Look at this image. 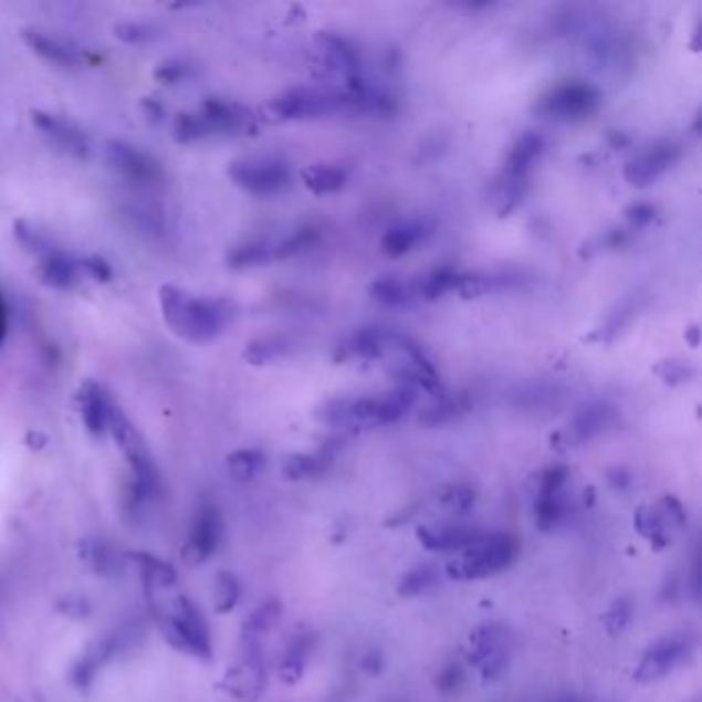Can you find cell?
<instances>
[{
	"instance_id": "37",
	"label": "cell",
	"mask_w": 702,
	"mask_h": 702,
	"mask_svg": "<svg viewBox=\"0 0 702 702\" xmlns=\"http://www.w3.org/2000/svg\"><path fill=\"white\" fill-rule=\"evenodd\" d=\"M171 130H174V138L180 145H192L212 136V130L200 112H181L176 116Z\"/></svg>"
},
{
	"instance_id": "53",
	"label": "cell",
	"mask_w": 702,
	"mask_h": 702,
	"mask_svg": "<svg viewBox=\"0 0 702 702\" xmlns=\"http://www.w3.org/2000/svg\"><path fill=\"white\" fill-rule=\"evenodd\" d=\"M384 666H386V658L379 649H369L360 659V670L369 675H379L384 672Z\"/></svg>"
},
{
	"instance_id": "20",
	"label": "cell",
	"mask_w": 702,
	"mask_h": 702,
	"mask_svg": "<svg viewBox=\"0 0 702 702\" xmlns=\"http://www.w3.org/2000/svg\"><path fill=\"white\" fill-rule=\"evenodd\" d=\"M21 38L35 56H40L42 61L50 62V64H56L62 69H76L83 62L78 48L69 44L59 35L48 33V31L25 28L21 31Z\"/></svg>"
},
{
	"instance_id": "6",
	"label": "cell",
	"mask_w": 702,
	"mask_h": 702,
	"mask_svg": "<svg viewBox=\"0 0 702 702\" xmlns=\"http://www.w3.org/2000/svg\"><path fill=\"white\" fill-rule=\"evenodd\" d=\"M227 174L238 188L252 196L279 195L291 180V171L284 161L264 155L240 157L229 164Z\"/></svg>"
},
{
	"instance_id": "31",
	"label": "cell",
	"mask_w": 702,
	"mask_h": 702,
	"mask_svg": "<svg viewBox=\"0 0 702 702\" xmlns=\"http://www.w3.org/2000/svg\"><path fill=\"white\" fill-rule=\"evenodd\" d=\"M266 465V455L260 449H238L227 458L229 476L238 482L254 480Z\"/></svg>"
},
{
	"instance_id": "15",
	"label": "cell",
	"mask_w": 702,
	"mask_h": 702,
	"mask_svg": "<svg viewBox=\"0 0 702 702\" xmlns=\"http://www.w3.org/2000/svg\"><path fill=\"white\" fill-rule=\"evenodd\" d=\"M130 639H133L130 632L126 635L124 630H121V632H114V635H107V637L91 642L90 647L85 649V653L78 658L71 670L73 687L81 688V690L90 688L91 682L97 678V673L104 670L105 663L109 659L116 658L122 649L130 647Z\"/></svg>"
},
{
	"instance_id": "17",
	"label": "cell",
	"mask_w": 702,
	"mask_h": 702,
	"mask_svg": "<svg viewBox=\"0 0 702 702\" xmlns=\"http://www.w3.org/2000/svg\"><path fill=\"white\" fill-rule=\"evenodd\" d=\"M198 112L209 124L212 136L240 135V133L252 130L254 126L252 114L243 105L229 102L223 97H207Z\"/></svg>"
},
{
	"instance_id": "7",
	"label": "cell",
	"mask_w": 702,
	"mask_h": 702,
	"mask_svg": "<svg viewBox=\"0 0 702 702\" xmlns=\"http://www.w3.org/2000/svg\"><path fill=\"white\" fill-rule=\"evenodd\" d=\"M224 692L240 702H258L269 687L262 642L241 641V658L223 675Z\"/></svg>"
},
{
	"instance_id": "38",
	"label": "cell",
	"mask_w": 702,
	"mask_h": 702,
	"mask_svg": "<svg viewBox=\"0 0 702 702\" xmlns=\"http://www.w3.org/2000/svg\"><path fill=\"white\" fill-rule=\"evenodd\" d=\"M15 238L28 252L33 255H38L40 260L45 255L54 254L56 250H61L54 240L40 231L35 224L28 223V221H15Z\"/></svg>"
},
{
	"instance_id": "22",
	"label": "cell",
	"mask_w": 702,
	"mask_h": 702,
	"mask_svg": "<svg viewBox=\"0 0 702 702\" xmlns=\"http://www.w3.org/2000/svg\"><path fill=\"white\" fill-rule=\"evenodd\" d=\"M38 274H40L42 283L56 289V291H71L83 276L78 260L64 254L62 250H56L54 254L42 258Z\"/></svg>"
},
{
	"instance_id": "39",
	"label": "cell",
	"mask_w": 702,
	"mask_h": 702,
	"mask_svg": "<svg viewBox=\"0 0 702 702\" xmlns=\"http://www.w3.org/2000/svg\"><path fill=\"white\" fill-rule=\"evenodd\" d=\"M462 279V274H458L455 270H434V272H431L429 276H425V279H422V283H420L419 289L420 297H425V300L429 301L439 300V297L448 295L449 291L460 289Z\"/></svg>"
},
{
	"instance_id": "4",
	"label": "cell",
	"mask_w": 702,
	"mask_h": 702,
	"mask_svg": "<svg viewBox=\"0 0 702 702\" xmlns=\"http://www.w3.org/2000/svg\"><path fill=\"white\" fill-rule=\"evenodd\" d=\"M157 622L165 641L180 653L202 659L212 656L209 622L192 599L186 596L174 599L169 610L161 614Z\"/></svg>"
},
{
	"instance_id": "28",
	"label": "cell",
	"mask_w": 702,
	"mask_h": 702,
	"mask_svg": "<svg viewBox=\"0 0 702 702\" xmlns=\"http://www.w3.org/2000/svg\"><path fill=\"white\" fill-rule=\"evenodd\" d=\"M128 558L138 567L143 581L150 589H164V587H171L174 583L178 581L176 568L155 554L133 553Z\"/></svg>"
},
{
	"instance_id": "51",
	"label": "cell",
	"mask_w": 702,
	"mask_h": 702,
	"mask_svg": "<svg viewBox=\"0 0 702 702\" xmlns=\"http://www.w3.org/2000/svg\"><path fill=\"white\" fill-rule=\"evenodd\" d=\"M463 684V670L460 663L449 661L448 666L441 668V672L434 678V687L441 694H453Z\"/></svg>"
},
{
	"instance_id": "48",
	"label": "cell",
	"mask_w": 702,
	"mask_h": 702,
	"mask_svg": "<svg viewBox=\"0 0 702 702\" xmlns=\"http://www.w3.org/2000/svg\"><path fill=\"white\" fill-rule=\"evenodd\" d=\"M474 501H476L474 489L465 486V484L449 486L448 491L439 496V505L448 509L451 513H455V515L468 513L470 509L474 507Z\"/></svg>"
},
{
	"instance_id": "14",
	"label": "cell",
	"mask_w": 702,
	"mask_h": 702,
	"mask_svg": "<svg viewBox=\"0 0 702 702\" xmlns=\"http://www.w3.org/2000/svg\"><path fill=\"white\" fill-rule=\"evenodd\" d=\"M568 470L565 465H551L539 474L538 494L534 503V515L539 530L548 532L565 522L570 505L567 499Z\"/></svg>"
},
{
	"instance_id": "25",
	"label": "cell",
	"mask_w": 702,
	"mask_h": 702,
	"mask_svg": "<svg viewBox=\"0 0 702 702\" xmlns=\"http://www.w3.org/2000/svg\"><path fill=\"white\" fill-rule=\"evenodd\" d=\"M317 42H319V50H322V54L326 59L328 69L340 73V75L348 76V81L357 78V66H359L357 54H355V50L350 45L344 42L343 38L322 33L317 38Z\"/></svg>"
},
{
	"instance_id": "26",
	"label": "cell",
	"mask_w": 702,
	"mask_h": 702,
	"mask_svg": "<svg viewBox=\"0 0 702 702\" xmlns=\"http://www.w3.org/2000/svg\"><path fill=\"white\" fill-rule=\"evenodd\" d=\"M81 560L97 575H118L122 570V556L109 544L99 539L81 542Z\"/></svg>"
},
{
	"instance_id": "52",
	"label": "cell",
	"mask_w": 702,
	"mask_h": 702,
	"mask_svg": "<svg viewBox=\"0 0 702 702\" xmlns=\"http://www.w3.org/2000/svg\"><path fill=\"white\" fill-rule=\"evenodd\" d=\"M81 264V272L85 276L93 279L95 283H109L114 279V270L109 266V262L104 260L102 255H90V258H83L78 260Z\"/></svg>"
},
{
	"instance_id": "33",
	"label": "cell",
	"mask_w": 702,
	"mask_h": 702,
	"mask_svg": "<svg viewBox=\"0 0 702 702\" xmlns=\"http://www.w3.org/2000/svg\"><path fill=\"white\" fill-rule=\"evenodd\" d=\"M635 527L642 538L649 539L653 551H663L670 544L668 525L659 517L658 509L639 507L635 511Z\"/></svg>"
},
{
	"instance_id": "55",
	"label": "cell",
	"mask_w": 702,
	"mask_h": 702,
	"mask_svg": "<svg viewBox=\"0 0 702 702\" xmlns=\"http://www.w3.org/2000/svg\"><path fill=\"white\" fill-rule=\"evenodd\" d=\"M628 221L632 223V227H645V224L651 223L653 217H656V209L649 207V205H635L628 209Z\"/></svg>"
},
{
	"instance_id": "43",
	"label": "cell",
	"mask_w": 702,
	"mask_h": 702,
	"mask_svg": "<svg viewBox=\"0 0 702 702\" xmlns=\"http://www.w3.org/2000/svg\"><path fill=\"white\" fill-rule=\"evenodd\" d=\"M114 35L128 45H145L155 42L161 31L147 21H122L114 25Z\"/></svg>"
},
{
	"instance_id": "44",
	"label": "cell",
	"mask_w": 702,
	"mask_h": 702,
	"mask_svg": "<svg viewBox=\"0 0 702 702\" xmlns=\"http://www.w3.org/2000/svg\"><path fill=\"white\" fill-rule=\"evenodd\" d=\"M632 614H635V601L622 596V598L616 599L612 606L608 608V612L601 616V622L604 628L610 637H620L625 630H627L630 620H632Z\"/></svg>"
},
{
	"instance_id": "47",
	"label": "cell",
	"mask_w": 702,
	"mask_h": 702,
	"mask_svg": "<svg viewBox=\"0 0 702 702\" xmlns=\"http://www.w3.org/2000/svg\"><path fill=\"white\" fill-rule=\"evenodd\" d=\"M315 241H317L315 229H312V227H303V229H297L293 235H289L286 240L281 241L279 245H274V248H272V258L284 260V258L301 254V252L310 250Z\"/></svg>"
},
{
	"instance_id": "49",
	"label": "cell",
	"mask_w": 702,
	"mask_h": 702,
	"mask_svg": "<svg viewBox=\"0 0 702 702\" xmlns=\"http://www.w3.org/2000/svg\"><path fill=\"white\" fill-rule=\"evenodd\" d=\"M462 410L463 406L460 400H455V398H441L439 402L433 404L431 408H427V410L420 415V422H425V425H441V422L455 419Z\"/></svg>"
},
{
	"instance_id": "57",
	"label": "cell",
	"mask_w": 702,
	"mask_h": 702,
	"mask_svg": "<svg viewBox=\"0 0 702 702\" xmlns=\"http://www.w3.org/2000/svg\"><path fill=\"white\" fill-rule=\"evenodd\" d=\"M658 374L666 379V381H684L687 379L688 371L684 365H680V363H673V360H668V363H663L661 367H658Z\"/></svg>"
},
{
	"instance_id": "30",
	"label": "cell",
	"mask_w": 702,
	"mask_h": 702,
	"mask_svg": "<svg viewBox=\"0 0 702 702\" xmlns=\"http://www.w3.org/2000/svg\"><path fill=\"white\" fill-rule=\"evenodd\" d=\"M614 412L604 406V404H594V406H587L585 410H581L577 415V419L570 427V433L575 441H587L591 437L601 433L610 422H612Z\"/></svg>"
},
{
	"instance_id": "5",
	"label": "cell",
	"mask_w": 702,
	"mask_h": 702,
	"mask_svg": "<svg viewBox=\"0 0 702 702\" xmlns=\"http://www.w3.org/2000/svg\"><path fill=\"white\" fill-rule=\"evenodd\" d=\"M468 659L474 668H479L484 684L501 680L511 661V635L507 628L499 622H486L474 628L470 635Z\"/></svg>"
},
{
	"instance_id": "1",
	"label": "cell",
	"mask_w": 702,
	"mask_h": 702,
	"mask_svg": "<svg viewBox=\"0 0 702 702\" xmlns=\"http://www.w3.org/2000/svg\"><path fill=\"white\" fill-rule=\"evenodd\" d=\"M159 307L167 328L192 344L212 343L235 315L231 301L192 295L176 284L159 289Z\"/></svg>"
},
{
	"instance_id": "56",
	"label": "cell",
	"mask_w": 702,
	"mask_h": 702,
	"mask_svg": "<svg viewBox=\"0 0 702 702\" xmlns=\"http://www.w3.org/2000/svg\"><path fill=\"white\" fill-rule=\"evenodd\" d=\"M59 608L71 618H85L90 614V601L83 598H66L59 604Z\"/></svg>"
},
{
	"instance_id": "11",
	"label": "cell",
	"mask_w": 702,
	"mask_h": 702,
	"mask_svg": "<svg viewBox=\"0 0 702 702\" xmlns=\"http://www.w3.org/2000/svg\"><path fill=\"white\" fill-rule=\"evenodd\" d=\"M104 155L107 167L124 180L140 186H153L164 180L161 164L147 150L138 149L126 140H107Z\"/></svg>"
},
{
	"instance_id": "36",
	"label": "cell",
	"mask_w": 702,
	"mask_h": 702,
	"mask_svg": "<svg viewBox=\"0 0 702 702\" xmlns=\"http://www.w3.org/2000/svg\"><path fill=\"white\" fill-rule=\"evenodd\" d=\"M272 258V248L264 241H243L240 245L231 248L229 254H227V264L231 269H252V266H260L264 262H269Z\"/></svg>"
},
{
	"instance_id": "3",
	"label": "cell",
	"mask_w": 702,
	"mask_h": 702,
	"mask_svg": "<svg viewBox=\"0 0 702 702\" xmlns=\"http://www.w3.org/2000/svg\"><path fill=\"white\" fill-rule=\"evenodd\" d=\"M520 539L513 534H484V538L472 548L463 551L462 556L451 560L446 573L455 581H474L501 573L515 563L520 556Z\"/></svg>"
},
{
	"instance_id": "54",
	"label": "cell",
	"mask_w": 702,
	"mask_h": 702,
	"mask_svg": "<svg viewBox=\"0 0 702 702\" xmlns=\"http://www.w3.org/2000/svg\"><path fill=\"white\" fill-rule=\"evenodd\" d=\"M140 109H143L145 118H147L150 124H161V122L165 121V116H167L165 105L161 104L157 97H145V99L140 102Z\"/></svg>"
},
{
	"instance_id": "42",
	"label": "cell",
	"mask_w": 702,
	"mask_h": 702,
	"mask_svg": "<svg viewBox=\"0 0 702 702\" xmlns=\"http://www.w3.org/2000/svg\"><path fill=\"white\" fill-rule=\"evenodd\" d=\"M286 353V343L279 336H264L255 338L245 346L243 359L252 365H266L270 360L281 359Z\"/></svg>"
},
{
	"instance_id": "8",
	"label": "cell",
	"mask_w": 702,
	"mask_h": 702,
	"mask_svg": "<svg viewBox=\"0 0 702 702\" xmlns=\"http://www.w3.org/2000/svg\"><path fill=\"white\" fill-rule=\"evenodd\" d=\"M348 105H360L353 93H332V91L293 90L272 99L270 112L281 121H301L315 118L329 112H338Z\"/></svg>"
},
{
	"instance_id": "41",
	"label": "cell",
	"mask_w": 702,
	"mask_h": 702,
	"mask_svg": "<svg viewBox=\"0 0 702 702\" xmlns=\"http://www.w3.org/2000/svg\"><path fill=\"white\" fill-rule=\"evenodd\" d=\"M388 344V334L379 328H363L353 336L350 353L360 359H379Z\"/></svg>"
},
{
	"instance_id": "59",
	"label": "cell",
	"mask_w": 702,
	"mask_h": 702,
	"mask_svg": "<svg viewBox=\"0 0 702 702\" xmlns=\"http://www.w3.org/2000/svg\"><path fill=\"white\" fill-rule=\"evenodd\" d=\"M608 480H610V484H612L616 491H627L628 486H630V474H628L627 470H612L610 474H608Z\"/></svg>"
},
{
	"instance_id": "12",
	"label": "cell",
	"mask_w": 702,
	"mask_h": 702,
	"mask_svg": "<svg viewBox=\"0 0 702 702\" xmlns=\"http://www.w3.org/2000/svg\"><path fill=\"white\" fill-rule=\"evenodd\" d=\"M223 515L219 507L210 501L200 503L196 509L190 536L186 539L181 548V558L188 565H202L207 563L212 554L219 551L221 539H223Z\"/></svg>"
},
{
	"instance_id": "45",
	"label": "cell",
	"mask_w": 702,
	"mask_h": 702,
	"mask_svg": "<svg viewBox=\"0 0 702 702\" xmlns=\"http://www.w3.org/2000/svg\"><path fill=\"white\" fill-rule=\"evenodd\" d=\"M371 297L381 305H389V307H398L404 305L408 301V289L402 281L394 279V276H386V279H377L371 289H369Z\"/></svg>"
},
{
	"instance_id": "24",
	"label": "cell",
	"mask_w": 702,
	"mask_h": 702,
	"mask_svg": "<svg viewBox=\"0 0 702 702\" xmlns=\"http://www.w3.org/2000/svg\"><path fill=\"white\" fill-rule=\"evenodd\" d=\"M122 219L136 233L145 238H161L165 235V217L161 210L145 202H126L122 205Z\"/></svg>"
},
{
	"instance_id": "29",
	"label": "cell",
	"mask_w": 702,
	"mask_h": 702,
	"mask_svg": "<svg viewBox=\"0 0 702 702\" xmlns=\"http://www.w3.org/2000/svg\"><path fill=\"white\" fill-rule=\"evenodd\" d=\"M425 233L427 231H425L422 223L410 221V223L396 224L384 235L381 250H384V254L391 255V258L408 254L425 238Z\"/></svg>"
},
{
	"instance_id": "13",
	"label": "cell",
	"mask_w": 702,
	"mask_h": 702,
	"mask_svg": "<svg viewBox=\"0 0 702 702\" xmlns=\"http://www.w3.org/2000/svg\"><path fill=\"white\" fill-rule=\"evenodd\" d=\"M31 122L35 130L44 136L45 143L62 155L73 159H90L91 140L87 133L76 124L59 114L45 109H31Z\"/></svg>"
},
{
	"instance_id": "23",
	"label": "cell",
	"mask_w": 702,
	"mask_h": 702,
	"mask_svg": "<svg viewBox=\"0 0 702 702\" xmlns=\"http://www.w3.org/2000/svg\"><path fill=\"white\" fill-rule=\"evenodd\" d=\"M544 149V138L536 133H525V135L509 150L507 161H505V178L503 180L527 184V174L536 164L539 153Z\"/></svg>"
},
{
	"instance_id": "16",
	"label": "cell",
	"mask_w": 702,
	"mask_h": 702,
	"mask_svg": "<svg viewBox=\"0 0 702 702\" xmlns=\"http://www.w3.org/2000/svg\"><path fill=\"white\" fill-rule=\"evenodd\" d=\"M484 534L472 525H420L417 530L420 544L434 553H463L479 544Z\"/></svg>"
},
{
	"instance_id": "9",
	"label": "cell",
	"mask_w": 702,
	"mask_h": 702,
	"mask_svg": "<svg viewBox=\"0 0 702 702\" xmlns=\"http://www.w3.org/2000/svg\"><path fill=\"white\" fill-rule=\"evenodd\" d=\"M694 649H696V641L688 632H675L659 639L642 653L641 661L635 670V680L639 684L658 682L692 658Z\"/></svg>"
},
{
	"instance_id": "50",
	"label": "cell",
	"mask_w": 702,
	"mask_h": 702,
	"mask_svg": "<svg viewBox=\"0 0 702 702\" xmlns=\"http://www.w3.org/2000/svg\"><path fill=\"white\" fill-rule=\"evenodd\" d=\"M656 509H658L659 517L663 520L666 525L678 527V530H682L687 525V509L675 496L666 494Z\"/></svg>"
},
{
	"instance_id": "58",
	"label": "cell",
	"mask_w": 702,
	"mask_h": 702,
	"mask_svg": "<svg viewBox=\"0 0 702 702\" xmlns=\"http://www.w3.org/2000/svg\"><path fill=\"white\" fill-rule=\"evenodd\" d=\"M7 336H9V305L4 295L0 293V348L7 343Z\"/></svg>"
},
{
	"instance_id": "34",
	"label": "cell",
	"mask_w": 702,
	"mask_h": 702,
	"mask_svg": "<svg viewBox=\"0 0 702 702\" xmlns=\"http://www.w3.org/2000/svg\"><path fill=\"white\" fill-rule=\"evenodd\" d=\"M439 585V570L434 565H419L404 573L398 581V596L400 598H417L427 591H431Z\"/></svg>"
},
{
	"instance_id": "18",
	"label": "cell",
	"mask_w": 702,
	"mask_h": 702,
	"mask_svg": "<svg viewBox=\"0 0 702 702\" xmlns=\"http://www.w3.org/2000/svg\"><path fill=\"white\" fill-rule=\"evenodd\" d=\"M76 402H78V412L87 433L93 437H104L109 425V412L114 406V400L109 398L104 386L97 384L95 379H85L76 394Z\"/></svg>"
},
{
	"instance_id": "35",
	"label": "cell",
	"mask_w": 702,
	"mask_h": 702,
	"mask_svg": "<svg viewBox=\"0 0 702 702\" xmlns=\"http://www.w3.org/2000/svg\"><path fill=\"white\" fill-rule=\"evenodd\" d=\"M329 465L328 458H324L322 453L317 455H307V453H295V455H289L283 463L284 479L293 480V482H300V480L314 479L326 472V468Z\"/></svg>"
},
{
	"instance_id": "10",
	"label": "cell",
	"mask_w": 702,
	"mask_h": 702,
	"mask_svg": "<svg viewBox=\"0 0 702 702\" xmlns=\"http://www.w3.org/2000/svg\"><path fill=\"white\" fill-rule=\"evenodd\" d=\"M599 93L583 81H567L548 91L538 102V112L553 121H583L596 112Z\"/></svg>"
},
{
	"instance_id": "40",
	"label": "cell",
	"mask_w": 702,
	"mask_h": 702,
	"mask_svg": "<svg viewBox=\"0 0 702 702\" xmlns=\"http://www.w3.org/2000/svg\"><path fill=\"white\" fill-rule=\"evenodd\" d=\"M241 599V583L233 573L221 570L214 577V610L219 614H229Z\"/></svg>"
},
{
	"instance_id": "27",
	"label": "cell",
	"mask_w": 702,
	"mask_h": 702,
	"mask_svg": "<svg viewBox=\"0 0 702 702\" xmlns=\"http://www.w3.org/2000/svg\"><path fill=\"white\" fill-rule=\"evenodd\" d=\"M283 614V604L279 599H266L250 614L241 627V641H258L276 627Z\"/></svg>"
},
{
	"instance_id": "32",
	"label": "cell",
	"mask_w": 702,
	"mask_h": 702,
	"mask_svg": "<svg viewBox=\"0 0 702 702\" xmlns=\"http://www.w3.org/2000/svg\"><path fill=\"white\" fill-rule=\"evenodd\" d=\"M303 181L314 195H332L346 184V171L332 165H312L303 171Z\"/></svg>"
},
{
	"instance_id": "21",
	"label": "cell",
	"mask_w": 702,
	"mask_h": 702,
	"mask_svg": "<svg viewBox=\"0 0 702 702\" xmlns=\"http://www.w3.org/2000/svg\"><path fill=\"white\" fill-rule=\"evenodd\" d=\"M315 641L317 639H315L314 632H310V630H301V632L293 635V639L289 641L286 649H284L283 658L279 661V678H281V682L289 684V687L300 682L303 673L307 670V661H310V656L314 651Z\"/></svg>"
},
{
	"instance_id": "19",
	"label": "cell",
	"mask_w": 702,
	"mask_h": 702,
	"mask_svg": "<svg viewBox=\"0 0 702 702\" xmlns=\"http://www.w3.org/2000/svg\"><path fill=\"white\" fill-rule=\"evenodd\" d=\"M680 157V149L673 143H661L649 150H645L641 155H637L635 159H630L625 169V176L632 186H649L651 181L658 180L659 176L670 169Z\"/></svg>"
},
{
	"instance_id": "46",
	"label": "cell",
	"mask_w": 702,
	"mask_h": 702,
	"mask_svg": "<svg viewBox=\"0 0 702 702\" xmlns=\"http://www.w3.org/2000/svg\"><path fill=\"white\" fill-rule=\"evenodd\" d=\"M195 75V66L184 59H167L155 69V81L167 85V87H176L186 81H190Z\"/></svg>"
},
{
	"instance_id": "2",
	"label": "cell",
	"mask_w": 702,
	"mask_h": 702,
	"mask_svg": "<svg viewBox=\"0 0 702 702\" xmlns=\"http://www.w3.org/2000/svg\"><path fill=\"white\" fill-rule=\"evenodd\" d=\"M107 433L114 437V441L118 443L130 468V480L126 482V489H124V507L136 513L138 509L147 505L161 493L159 468L153 460L143 434L136 431L135 425L116 402L109 412Z\"/></svg>"
}]
</instances>
